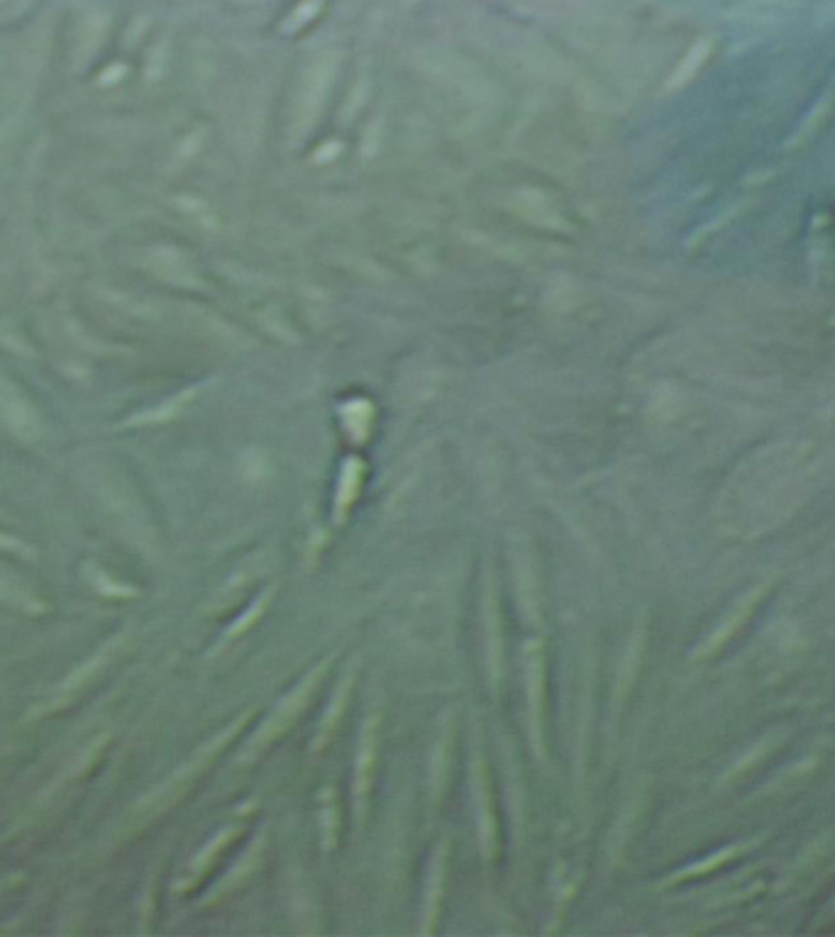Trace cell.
<instances>
[{"label":"cell","mask_w":835,"mask_h":937,"mask_svg":"<svg viewBox=\"0 0 835 937\" xmlns=\"http://www.w3.org/2000/svg\"><path fill=\"white\" fill-rule=\"evenodd\" d=\"M323 672H325V664H323V667H315L313 672L308 674L306 679H303L301 684H298L296 689H293L289 696H286L284 701H281L279 706L274 708L272 715H269V718L262 723V728L257 730V735H254L250 740L247 750L240 754V759H252L254 754H257L259 750H264V747H267L276 735L284 733V730L289 728L293 720H296V715L301 713L303 708H306L308 698H311L315 684H318Z\"/></svg>","instance_id":"1"},{"label":"cell","mask_w":835,"mask_h":937,"mask_svg":"<svg viewBox=\"0 0 835 937\" xmlns=\"http://www.w3.org/2000/svg\"><path fill=\"white\" fill-rule=\"evenodd\" d=\"M240 723L242 720H237V723H232L228 730H225V733H220L218 737H215V740H210L206 747H201V750H198L196 754H193L191 759H188V762L184 764V767L179 769V772L176 774H171L167 781H164L162 786H159L157 791H154L152 796H147L145 801L140 803V813H147V815H152V813H159L162 811V808H167L171 801H176V798H179L181 791L186 789L188 784H191V779L193 776H196L198 772H201L203 767H206V764L210 762V759H213V754L220 750V747L225 745V742L230 740L232 735H235V730L240 728Z\"/></svg>","instance_id":"2"},{"label":"cell","mask_w":835,"mask_h":937,"mask_svg":"<svg viewBox=\"0 0 835 937\" xmlns=\"http://www.w3.org/2000/svg\"><path fill=\"white\" fill-rule=\"evenodd\" d=\"M0 420L15 437L35 442L42 435V420L25 396L13 384L0 381Z\"/></svg>","instance_id":"3"},{"label":"cell","mask_w":835,"mask_h":937,"mask_svg":"<svg viewBox=\"0 0 835 937\" xmlns=\"http://www.w3.org/2000/svg\"><path fill=\"white\" fill-rule=\"evenodd\" d=\"M374 728H376V718L367 720V728H364L362 735V747H359V757H357V813L364 815V803H367V791H369V776H372V767H374Z\"/></svg>","instance_id":"4"},{"label":"cell","mask_w":835,"mask_h":937,"mask_svg":"<svg viewBox=\"0 0 835 937\" xmlns=\"http://www.w3.org/2000/svg\"><path fill=\"white\" fill-rule=\"evenodd\" d=\"M350 681H352V674L347 676V679H345V684H342V689H337L335 698H333V706H330V711L325 713V720H323V725H320V733H318V737H315V747L325 745V740H328L330 733H333V728H335V720L340 718L342 708H345V698H347V691H350Z\"/></svg>","instance_id":"5"},{"label":"cell","mask_w":835,"mask_h":937,"mask_svg":"<svg viewBox=\"0 0 835 937\" xmlns=\"http://www.w3.org/2000/svg\"><path fill=\"white\" fill-rule=\"evenodd\" d=\"M105 657H108V650L98 652L96 657H93V659H88V662L84 664V667L79 669V672H74V674L69 676V679L64 681V684H62V689H64V691H71V689H76V686H81V684H84V681L88 679V676H91L93 672H96V669H101V667H103Z\"/></svg>","instance_id":"6"},{"label":"cell","mask_w":835,"mask_h":937,"mask_svg":"<svg viewBox=\"0 0 835 937\" xmlns=\"http://www.w3.org/2000/svg\"><path fill=\"white\" fill-rule=\"evenodd\" d=\"M230 835H232V830H225V833H220L218 837H215V842H213V845H208L206 850L201 852V855H198L196 859H193V864H191V872H193V874H201L203 869H206V864L210 862V857H213L215 852H218L220 847L225 845V842H228V837H230Z\"/></svg>","instance_id":"7"},{"label":"cell","mask_w":835,"mask_h":937,"mask_svg":"<svg viewBox=\"0 0 835 937\" xmlns=\"http://www.w3.org/2000/svg\"><path fill=\"white\" fill-rule=\"evenodd\" d=\"M93 584H96L98 591L108 593V596H132V589H127V586L118 584V581L108 579L103 571H96V574H93Z\"/></svg>","instance_id":"8"},{"label":"cell","mask_w":835,"mask_h":937,"mask_svg":"<svg viewBox=\"0 0 835 937\" xmlns=\"http://www.w3.org/2000/svg\"><path fill=\"white\" fill-rule=\"evenodd\" d=\"M0 547H3V550H20V552H27V550H25V545H22L20 540H15V537H8V535H0Z\"/></svg>","instance_id":"9"}]
</instances>
